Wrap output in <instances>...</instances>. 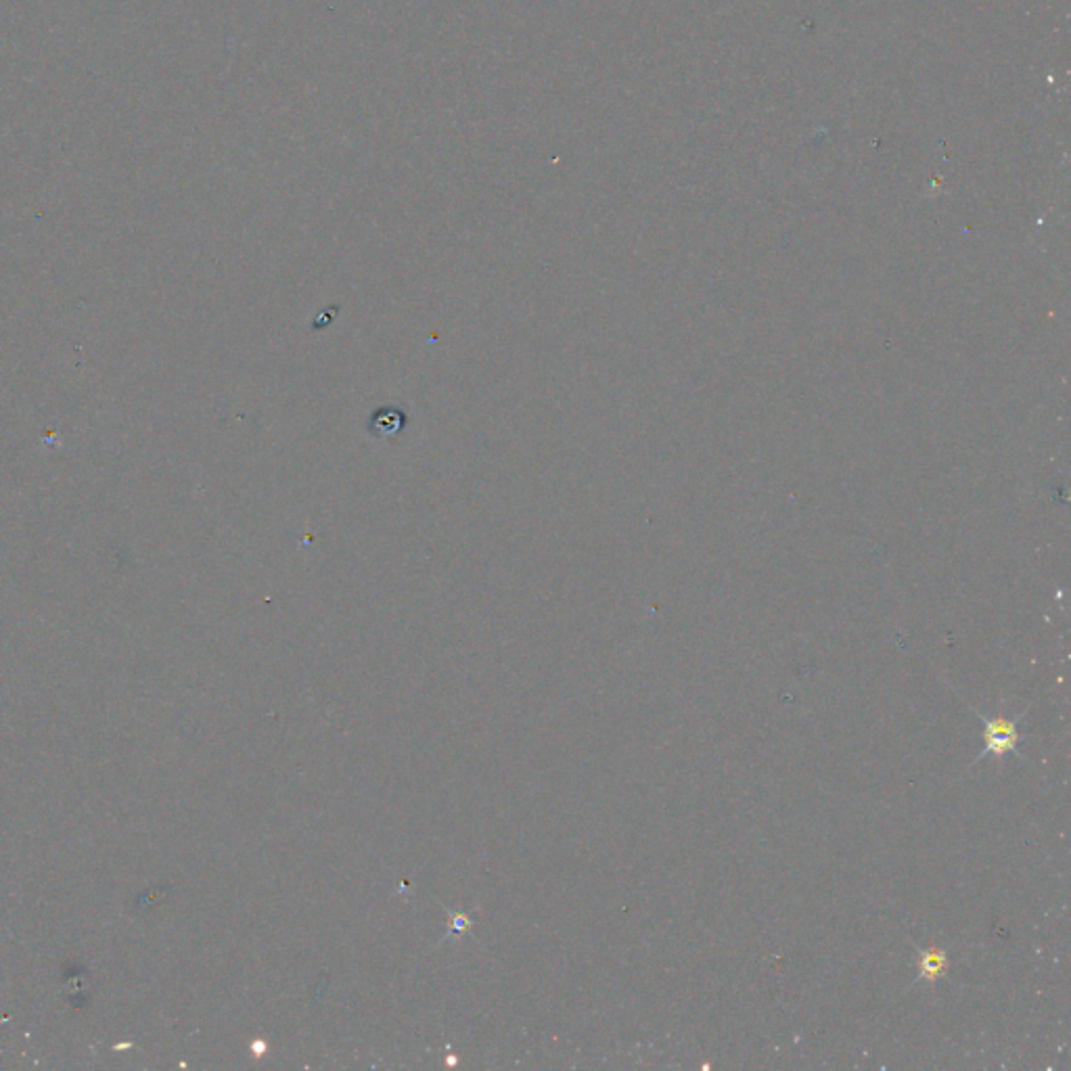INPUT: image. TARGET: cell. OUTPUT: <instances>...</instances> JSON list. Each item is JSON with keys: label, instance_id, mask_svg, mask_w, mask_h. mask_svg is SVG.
Listing matches in <instances>:
<instances>
[{"label": "cell", "instance_id": "1", "mask_svg": "<svg viewBox=\"0 0 1071 1071\" xmlns=\"http://www.w3.org/2000/svg\"><path fill=\"white\" fill-rule=\"evenodd\" d=\"M985 749L994 756H1005L1007 751H1013L1019 740L1017 724L1007 718H994L985 724L983 731Z\"/></svg>", "mask_w": 1071, "mask_h": 1071}, {"label": "cell", "instance_id": "2", "mask_svg": "<svg viewBox=\"0 0 1071 1071\" xmlns=\"http://www.w3.org/2000/svg\"><path fill=\"white\" fill-rule=\"evenodd\" d=\"M406 413H402L400 408L396 406H381L377 408L375 413L371 414L369 419V433L372 438L379 439H388L397 436L404 430V425H406Z\"/></svg>", "mask_w": 1071, "mask_h": 1071}, {"label": "cell", "instance_id": "3", "mask_svg": "<svg viewBox=\"0 0 1071 1071\" xmlns=\"http://www.w3.org/2000/svg\"><path fill=\"white\" fill-rule=\"evenodd\" d=\"M948 966V957L944 950H940V948H929V950L921 952L919 957V975L923 979H929V982H933V979L941 977L946 973Z\"/></svg>", "mask_w": 1071, "mask_h": 1071}]
</instances>
